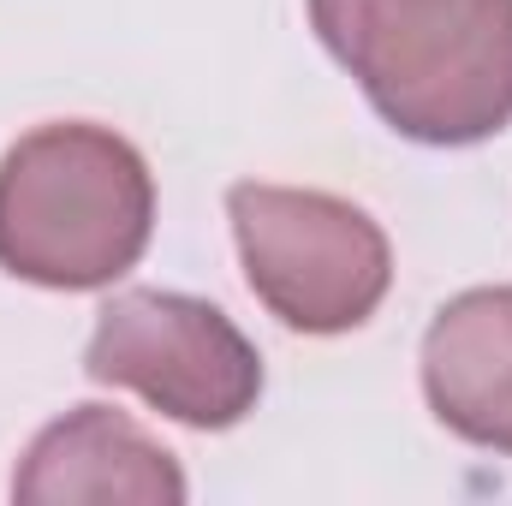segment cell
<instances>
[{"mask_svg":"<svg viewBox=\"0 0 512 506\" xmlns=\"http://www.w3.org/2000/svg\"><path fill=\"white\" fill-rule=\"evenodd\" d=\"M423 399L459 441L512 453V286H471L435 310Z\"/></svg>","mask_w":512,"mask_h":506,"instance_id":"6","label":"cell"},{"mask_svg":"<svg viewBox=\"0 0 512 506\" xmlns=\"http://www.w3.org/2000/svg\"><path fill=\"white\" fill-rule=\"evenodd\" d=\"M233 245L262 310L292 334H352L382 310L393 286L387 233L334 191L233 185Z\"/></svg>","mask_w":512,"mask_h":506,"instance_id":"3","label":"cell"},{"mask_svg":"<svg viewBox=\"0 0 512 506\" xmlns=\"http://www.w3.org/2000/svg\"><path fill=\"white\" fill-rule=\"evenodd\" d=\"M155 233L149 161L96 120H54L0 155V268L48 292L114 286Z\"/></svg>","mask_w":512,"mask_h":506,"instance_id":"2","label":"cell"},{"mask_svg":"<svg viewBox=\"0 0 512 506\" xmlns=\"http://www.w3.org/2000/svg\"><path fill=\"white\" fill-rule=\"evenodd\" d=\"M310 24L399 137L465 149L512 126V0H310Z\"/></svg>","mask_w":512,"mask_h":506,"instance_id":"1","label":"cell"},{"mask_svg":"<svg viewBox=\"0 0 512 506\" xmlns=\"http://www.w3.org/2000/svg\"><path fill=\"white\" fill-rule=\"evenodd\" d=\"M12 501L24 506H179L185 501V471L179 459L137 429L126 411L114 405H72L66 417H54L18 477H12Z\"/></svg>","mask_w":512,"mask_h":506,"instance_id":"5","label":"cell"},{"mask_svg":"<svg viewBox=\"0 0 512 506\" xmlns=\"http://www.w3.org/2000/svg\"><path fill=\"white\" fill-rule=\"evenodd\" d=\"M84 376L149 399L185 429H233L262 399V358L233 316L161 286H131L96 310Z\"/></svg>","mask_w":512,"mask_h":506,"instance_id":"4","label":"cell"}]
</instances>
